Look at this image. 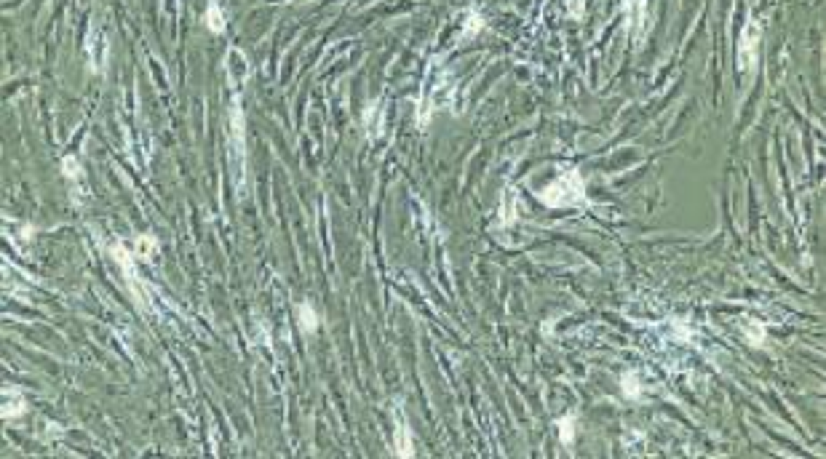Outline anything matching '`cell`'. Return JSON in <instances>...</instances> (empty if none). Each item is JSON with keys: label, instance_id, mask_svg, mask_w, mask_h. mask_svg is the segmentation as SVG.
<instances>
[{"label": "cell", "instance_id": "7a4b0ae2", "mask_svg": "<svg viewBox=\"0 0 826 459\" xmlns=\"http://www.w3.org/2000/svg\"><path fill=\"white\" fill-rule=\"evenodd\" d=\"M230 158H233V174H236V184H241V171H243V120L238 101L230 110Z\"/></svg>", "mask_w": 826, "mask_h": 459}, {"label": "cell", "instance_id": "5bb4252c", "mask_svg": "<svg viewBox=\"0 0 826 459\" xmlns=\"http://www.w3.org/2000/svg\"><path fill=\"white\" fill-rule=\"evenodd\" d=\"M744 331L749 334V340L754 342V344H762V342H765V329H762V326H749V323H744Z\"/></svg>", "mask_w": 826, "mask_h": 459}, {"label": "cell", "instance_id": "30bf717a", "mask_svg": "<svg viewBox=\"0 0 826 459\" xmlns=\"http://www.w3.org/2000/svg\"><path fill=\"white\" fill-rule=\"evenodd\" d=\"M21 398L14 393V390H6V409H3V414L6 417H17V414H21Z\"/></svg>", "mask_w": 826, "mask_h": 459}, {"label": "cell", "instance_id": "4fadbf2b", "mask_svg": "<svg viewBox=\"0 0 826 459\" xmlns=\"http://www.w3.org/2000/svg\"><path fill=\"white\" fill-rule=\"evenodd\" d=\"M153 251H156V240L150 238V235H142V238L137 240V257H142V260H150V257H153Z\"/></svg>", "mask_w": 826, "mask_h": 459}, {"label": "cell", "instance_id": "5b68a950", "mask_svg": "<svg viewBox=\"0 0 826 459\" xmlns=\"http://www.w3.org/2000/svg\"><path fill=\"white\" fill-rule=\"evenodd\" d=\"M757 38H760V27H757L754 21L746 24L744 35H741V43H738V64H741V70H749V67L757 61V48H754Z\"/></svg>", "mask_w": 826, "mask_h": 459}, {"label": "cell", "instance_id": "9c48e42d", "mask_svg": "<svg viewBox=\"0 0 826 459\" xmlns=\"http://www.w3.org/2000/svg\"><path fill=\"white\" fill-rule=\"evenodd\" d=\"M300 326H303L305 334H313L316 326H319V318H316V310L310 304H300Z\"/></svg>", "mask_w": 826, "mask_h": 459}, {"label": "cell", "instance_id": "7c38bea8", "mask_svg": "<svg viewBox=\"0 0 826 459\" xmlns=\"http://www.w3.org/2000/svg\"><path fill=\"white\" fill-rule=\"evenodd\" d=\"M623 395L631 400H637L639 395H642V387H639V382H637V374H626L623 377Z\"/></svg>", "mask_w": 826, "mask_h": 459}, {"label": "cell", "instance_id": "3957f363", "mask_svg": "<svg viewBox=\"0 0 826 459\" xmlns=\"http://www.w3.org/2000/svg\"><path fill=\"white\" fill-rule=\"evenodd\" d=\"M62 168H64V177H67V184H70V195H73V200H75L78 206L86 203V200H88V184H86V177H83V171H81V163H78L75 158H64Z\"/></svg>", "mask_w": 826, "mask_h": 459}, {"label": "cell", "instance_id": "6da1fadb", "mask_svg": "<svg viewBox=\"0 0 826 459\" xmlns=\"http://www.w3.org/2000/svg\"><path fill=\"white\" fill-rule=\"evenodd\" d=\"M583 198L585 187L578 171H565L559 179L541 193V200L548 206H575V203H583Z\"/></svg>", "mask_w": 826, "mask_h": 459}, {"label": "cell", "instance_id": "52a82bcc", "mask_svg": "<svg viewBox=\"0 0 826 459\" xmlns=\"http://www.w3.org/2000/svg\"><path fill=\"white\" fill-rule=\"evenodd\" d=\"M393 446H396L399 457H412L415 454V440L409 436V427H406L402 414H399V427H396V436H393Z\"/></svg>", "mask_w": 826, "mask_h": 459}, {"label": "cell", "instance_id": "ba28073f", "mask_svg": "<svg viewBox=\"0 0 826 459\" xmlns=\"http://www.w3.org/2000/svg\"><path fill=\"white\" fill-rule=\"evenodd\" d=\"M206 27L212 32H222L225 30V11H222V6L217 0H212L209 8H206Z\"/></svg>", "mask_w": 826, "mask_h": 459}, {"label": "cell", "instance_id": "8fae6325", "mask_svg": "<svg viewBox=\"0 0 826 459\" xmlns=\"http://www.w3.org/2000/svg\"><path fill=\"white\" fill-rule=\"evenodd\" d=\"M559 438H562V443H572V438H575V417L570 414V417H565V420H559Z\"/></svg>", "mask_w": 826, "mask_h": 459}, {"label": "cell", "instance_id": "277c9868", "mask_svg": "<svg viewBox=\"0 0 826 459\" xmlns=\"http://www.w3.org/2000/svg\"><path fill=\"white\" fill-rule=\"evenodd\" d=\"M225 75H227V83L233 88H241L246 78H249V61L243 57L238 48H230L227 51V61H225Z\"/></svg>", "mask_w": 826, "mask_h": 459}, {"label": "cell", "instance_id": "8992f818", "mask_svg": "<svg viewBox=\"0 0 826 459\" xmlns=\"http://www.w3.org/2000/svg\"><path fill=\"white\" fill-rule=\"evenodd\" d=\"M88 61H91L94 72L104 70V61H107V38H104L102 27H91V35H88Z\"/></svg>", "mask_w": 826, "mask_h": 459}]
</instances>
